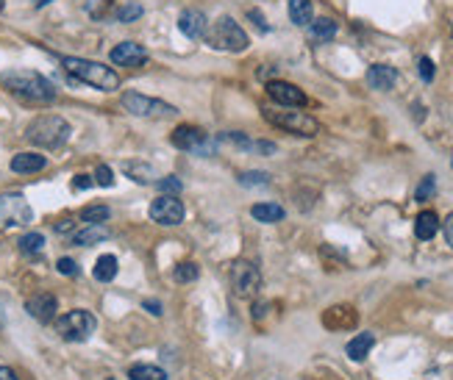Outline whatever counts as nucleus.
Returning a JSON list of instances; mask_svg holds the SVG:
<instances>
[{
	"label": "nucleus",
	"mask_w": 453,
	"mask_h": 380,
	"mask_svg": "<svg viewBox=\"0 0 453 380\" xmlns=\"http://www.w3.org/2000/svg\"><path fill=\"white\" fill-rule=\"evenodd\" d=\"M117 258L114 255H100L95 261V269H92V275H95V281L100 284H111L114 278H117Z\"/></svg>",
	"instance_id": "obj_25"
},
{
	"label": "nucleus",
	"mask_w": 453,
	"mask_h": 380,
	"mask_svg": "<svg viewBox=\"0 0 453 380\" xmlns=\"http://www.w3.org/2000/svg\"><path fill=\"white\" fill-rule=\"evenodd\" d=\"M264 311H267V303H256V306H253V319H261Z\"/></svg>",
	"instance_id": "obj_46"
},
{
	"label": "nucleus",
	"mask_w": 453,
	"mask_h": 380,
	"mask_svg": "<svg viewBox=\"0 0 453 380\" xmlns=\"http://www.w3.org/2000/svg\"><path fill=\"white\" fill-rule=\"evenodd\" d=\"M48 3H53V0H33V6H36V9H42V6H48Z\"/></svg>",
	"instance_id": "obj_47"
},
{
	"label": "nucleus",
	"mask_w": 453,
	"mask_h": 380,
	"mask_svg": "<svg viewBox=\"0 0 453 380\" xmlns=\"http://www.w3.org/2000/svg\"><path fill=\"white\" fill-rule=\"evenodd\" d=\"M395 84H398V69H395V67H389V64H373V67L367 69V86H370V89L389 92Z\"/></svg>",
	"instance_id": "obj_17"
},
{
	"label": "nucleus",
	"mask_w": 453,
	"mask_h": 380,
	"mask_svg": "<svg viewBox=\"0 0 453 380\" xmlns=\"http://www.w3.org/2000/svg\"><path fill=\"white\" fill-rule=\"evenodd\" d=\"M142 306H145V311H151L153 317H162V314H164V311H162V303H159V300H145Z\"/></svg>",
	"instance_id": "obj_40"
},
{
	"label": "nucleus",
	"mask_w": 453,
	"mask_h": 380,
	"mask_svg": "<svg viewBox=\"0 0 453 380\" xmlns=\"http://www.w3.org/2000/svg\"><path fill=\"white\" fill-rule=\"evenodd\" d=\"M111 217V208L109 206H103V203H95V206H87V208H81V220L84 222H106Z\"/></svg>",
	"instance_id": "obj_29"
},
{
	"label": "nucleus",
	"mask_w": 453,
	"mask_h": 380,
	"mask_svg": "<svg viewBox=\"0 0 453 380\" xmlns=\"http://www.w3.org/2000/svg\"><path fill=\"white\" fill-rule=\"evenodd\" d=\"M359 314L354 306H331L323 314V325L328 330H348V328H356Z\"/></svg>",
	"instance_id": "obj_16"
},
{
	"label": "nucleus",
	"mask_w": 453,
	"mask_h": 380,
	"mask_svg": "<svg viewBox=\"0 0 453 380\" xmlns=\"http://www.w3.org/2000/svg\"><path fill=\"white\" fill-rule=\"evenodd\" d=\"M0 11H3V0H0Z\"/></svg>",
	"instance_id": "obj_48"
},
{
	"label": "nucleus",
	"mask_w": 453,
	"mask_h": 380,
	"mask_svg": "<svg viewBox=\"0 0 453 380\" xmlns=\"http://www.w3.org/2000/svg\"><path fill=\"white\" fill-rule=\"evenodd\" d=\"M373 347H376V336H373V333H359V336H354V339L348 342L345 352H348L351 361H364Z\"/></svg>",
	"instance_id": "obj_21"
},
{
	"label": "nucleus",
	"mask_w": 453,
	"mask_h": 380,
	"mask_svg": "<svg viewBox=\"0 0 453 380\" xmlns=\"http://www.w3.org/2000/svg\"><path fill=\"white\" fill-rule=\"evenodd\" d=\"M0 84L14 97H20L26 103L42 106V103H53L56 100V86L45 75H39L33 69H6L0 75Z\"/></svg>",
	"instance_id": "obj_1"
},
{
	"label": "nucleus",
	"mask_w": 453,
	"mask_h": 380,
	"mask_svg": "<svg viewBox=\"0 0 453 380\" xmlns=\"http://www.w3.org/2000/svg\"><path fill=\"white\" fill-rule=\"evenodd\" d=\"M197 275H200L197 264H192V261H184V264H178V267H175V272H173V281H175V284H192V281H197Z\"/></svg>",
	"instance_id": "obj_28"
},
{
	"label": "nucleus",
	"mask_w": 453,
	"mask_h": 380,
	"mask_svg": "<svg viewBox=\"0 0 453 380\" xmlns=\"http://www.w3.org/2000/svg\"><path fill=\"white\" fill-rule=\"evenodd\" d=\"M231 284H234V291L239 297H253L261 289L259 269L251 261H234L231 264Z\"/></svg>",
	"instance_id": "obj_10"
},
{
	"label": "nucleus",
	"mask_w": 453,
	"mask_h": 380,
	"mask_svg": "<svg viewBox=\"0 0 453 380\" xmlns=\"http://www.w3.org/2000/svg\"><path fill=\"white\" fill-rule=\"evenodd\" d=\"M170 142H173L178 150H190V153H200V156H206L209 147H212L209 133L197 125H178L170 133Z\"/></svg>",
	"instance_id": "obj_9"
},
{
	"label": "nucleus",
	"mask_w": 453,
	"mask_h": 380,
	"mask_svg": "<svg viewBox=\"0 0 453 380\" xmlns=\"http://www.w3.org/2000/svg\"><path fill=\"white\" fill-rule=\"evenodd\" d=\"M95 184L97 186H114V172H111V167H106V164H100V167H97Z\"/></svg>",
	"instance_id": "obj_35"
},
{
	"label": "nucleus",
	"mask_w": 453,
	"mask_h": 380,
	"mask_svg": "<svg viewBox=\"0 0 453 380\" xmlns=\"http://www.w3.org/2000/svg\"><path fill=\"white\" fill-rule=\"evenodd\" d=\"M253 150H259L264 156H273V153H275V145H273V142H256Z\"/></svg>",
	"instance_id": "obj_42"
},
{
	"label": "nucleus",
	"mask_w": 453,
	"mask_h": 380,
	"mask_svg": "<svg viewBox=\"0 0 453 380\" xmlns=\"http://www.w3.org/2000/svg\"><path fill=\"white\" fill-rule=\"evenodd\" d=\"M309 26H312V36H315L317 42H331V39L337 36V23H334L331 17H320V20H312Z\"/></svg>",
	"instance_id": "obj_27"
},
{
	"label": "nucleus",
	"mask_w": 453,
	"mask_h": 380,
	"mask_svg": "<svg viewBox=\"0 0 453 380\" xmlns=\"http://www.w3.org/2000/svg\"><path fill=\"white\" fill-rule=\"evenodd\" d=\"M267 95H270V100H275L278 106H287V108H303L309 103L303 89L290 84V81H270L267 84Z\"/></svg>",
	"instance_id": "obj_12"
},
{
	"label": "nucleus",
	"mask_w": 453,
	"mask_h": 380,
	"mask_svg": "<svg viewBox=\"0 0 453 380\" xmlns=\"http://www.w3.org/2000/svg\"><path fill=\"white\" fill-rule=\"evenodd\" d=\"M142 17V6L139 3H129V6H123L120 11H117V20L120 23H133V20H139Z\"/></svg>",
	"instance_id": "obj_33"
},
{
	"label": "nucleus",
	"mask_w": 453,
	"mask_h": 380,
	"mask_svg": "<svg viewBox=\"0 0 453 380\" xmlns=\"http://www.w3.org/2000/svg\"><path fill=\"white\" fill-rule=\"evenodd\" d=\"M290 20L295 26H309L315 20V3L312 0H290Z\"/></svg>",
	"instance_id": "obj_24"
},
{
	"label": "nucleus",
	"mask_w": 453,
	"mask_h": 380,
	"mask_svg": "<svg viewBox=\"0 0 453 380\" xmlns=\"http://www.w3.org/2000/svg\"><path fill=\"white\" fill-rule=\"evenodd\" d=\"M17 245H20V250H23V253H28V255L39 253V250L45 247V236H42V233H26Z\"/></svg>",
	"instance_id": "obj_31"
},
{
	"label": "nucleus",
	"mask_w": 453,
	"mask_h": 380,
	"mask_svg": "<svg viewBox=\"0 0 453 380\" xmlns=\"http://www.w3.org/2000/svg\"><path fill=\"white\" fill-rule=\"evenodd\" d=\"M148 214H151V220L159 222V225H181L187 211H184V203L175 194H159L151 203Z\"/></svg>",
	"instance_id": "obj_11"
},
{
	"label": "nucleus",
	"mask_w": 453,
	"mask_h": 380,
	"mask_svg": "<svg viewBox=\"0 0 453 380\" xmlns=\"http://www.w3.org/2000/svg\"><path fill=\"white\" fill-rule=\"evenodd\" d=\"M84 9H87V14H89V17L100 20V17H106V11L111 9V0H87V3H84Z\"/></svg>",
	"instance_id": "obj_32"
},
{
	"label": "nucleus",
	"mask_w": 453,
	"mask_h": 380,
	"mask_svg": "<svg viewBox=\"0 0 453 380\" xmlns=\"http://www.w3.org/2000/svg\"><path fill=\"white\" fill-rule=\"evenodd\" d=\"M70 123L59 114H42L28 123L26 128V139L36 145V147H48V150H56L62 147L67 139H70Z\"/></svg>",
	"instance_id": "obj_3"
},
{
	"label": "nucleus",
	"mask_w": 453,
	"mask_h": 380,
	"mask_svg": "<svg viewBox=\"0 0 453 380\" xmlns=\"http://www.w3.org/2000/svg\"><path fill=\"white\" fill-rule=\"evenodd\" d=\"M33 220V211L23 194H0V228H20Z\"/></svg>",
	"instance_id": "obj_8"
},
{
	"label": "nucleus",
	"mask_w": 453,
	"mask_h": 380,
	"mask_svg": "<svg viewBox=\"0 0 453 380\" xmlns=\"http://www.w3.org/2000/svg\"><path fill=\"white\" fill-rule=\"evenodd\" d=\"M248 17H251V20H253V23L259 26L261 31H267V23H264V17H261V11H256V9H251V11H248Z\"/></svg>",
	"instance_id": "obj_43"
},
{
	"label": "nucleus",
	"mask_w": 453,
	"mask_h": 380,
	"mask_svg": "<svg viewBox=\"0 0 453 380\" xmlns=\"http://www.w3.org/2000/svg\"><path fill=\"white\" fill-rule=\"evenodd\" d=\"M251 217L259 222H267V225H273V222H281L287 217V211L278 206V203H256L253 208H251Z\"/></svg>",
	"instance_id": "obj_23"
},
{
	"label": "nucleus",
	"mask_w": 453,
	"mask_h": 380,
	"mask_svg": "<svg viewBox=\"0 0 453 380\" xmlns=\"http://www.w3.org/2000/svg\"><path fill=\"white\" fill-rule=\"evenodd\" d=\"M209 28V20L200 9H184L178 14V31L184 33L187 39H203V33Z\"/></svg>",
	"instance_id": "obj_15"
},
{
	"label": "nucleus",
	"mask_w": 453,
	"mask_h": 380,
	"mask_svg": "<svg viewBox=\"0 0 453 380\" xmlns=\"http://www.w3.org/2000/svg\"><path fill=\"white\" fill-rule=\"evenodd\" d=\"M156 186H159L164 194H178V191L184 189V186H181V181H178L175 175H170V178H159V181H156Z\"/></svg>",
	"instance_id": "obj_36"
},
{
	"label": "nucleus",
	"mask_w": 453,
	"mask_h": 380,
	"mask_svg": "<svg viewBox=\"0 0 453 380\" xmlns=\"http://www.w3.org/2000/svg\"><path fill=\"white\" fill-rule=\"evenodd\" d=\"M103 239H109V228L103 222H92L84 230L72 233V245H78V247H92V245L103 242Z\"/></svg>",
	"instance_id": "obj_19"
},
{
	"label": "nucleus",
	"mask_w": 453,
	"mask_h": 380,
	"mask_svg": "<svg viewBox=\"0 0 453 380\" xmlns=\"http://www.w3.org/2000/svg\"><path fill=\"white\" fill-rule=\"evenodd\" d=\"M65 72H70L72 78H78L81 84H89L100 92H114L120 89V75L100 62H89V59H78V56H65L62 59Z\"/></svg>",
	"instance_id": "obj_2"
},
{
	"label": "nucleus",
	"mask_w": 453,
	"mask_h": 380,
	"mask_svg": "<svg viewBox=\"0 0 453 380\" xmlns=\"http://www.w3.org/2000/svg\"><path fill=\"white\" fill-rule=\"evenodd\" d=\"M203 39H206L209 48L226 50V53H242L251 45L248 33L242 31V26L236 20H231V17H220L214 26H209L206 33H203Z\"/></svg>",
	"instance_id": "obj_4"
},
{
	"label": "nucleus",
	"mask_w": 453,
	"mask_h": 380,
	"mask_svg": "<svg viewBox=\"0 0 453 380\" xmlns=\"http://www.w3.org/2000/svg\"><path fill=\"white\" fill-rule=\"evenodd\" d=\"M97 328L95 314H89L87 308H75V311H67L65 317L56 319V330L65 342H87Z\"/></svg>",
	"instance_id": "obj_6"
},
{
	"label": "nucleus",
	"mask_w": 453,
	"mask_h": 380,
	"mask_svg": "<svg viewBox=\"0 0 453 380\" xmlns=\"http://www.w3.org/2000/svg\"><path fill=\"white\" fill-rule=\"evenodd\" d=\"M56 308H59V303H56V297H53L50 291H39V294H33V297L26 300L28 317H33L36 322H42V325H48V322L56 319Z\"/></svg>",
	"instance_id": "obj_14"
},
{
	"label": "nucleus",
	"mask_w": 453,
	"mask_h": 380,
	"mask_svg": "<svg viewBox=\"0 0 453 380\" xmlns=\"http://www.w3.org/2000/svg\"><path fill=\"white\" fill-rule=\"evenodd\" d=\"M123 108L133 117H148V120H170L178 114V108L173 103H164L156 97H145L139 92H126L123 95Z\"/></svg>",
	"instance_id": "obj_7"
},
{
	"label": "nucleus",
	"mask_w": 453,
	"mask_h": 380,
	"mask_svg": "<svg viewBox=\"0 0 453 380\" xmlns=\"http://www.w3.org/2000/svg\"><path fill=\"white\" fill-rule=\"evenodd\" d=\"M442 228H445V242L451 245V250H453V214L445 217V225H442Z\"/></svg>",
	"instance_id": "obj_41"
},
{
	"label": "nucleus",
	"mask_w": 453,
	"mask_h": 380,
	"mask_svg": "<svg viewBox=\"0 0 453 380\" xmlns=\"http://www.w3.org/2000/svg\"><path fill=\"white\" fill-rule=\"evenodd\" d=\"M417 69H420V78L425 84H431L434 81V62L428 59V56H422L420 62H417Z\"/></svg>",
	"instance_id": "obj_38"
},
{
	"label": "nucleus",
	"mask_w": 453,
	"mask_h": 380,
	"mask_svg": "<svg viewBox=\"0 0 453 380\" xmlns=\"http://www.w3.org/2000/svg\"><path fill=\"white\" fill-rule=\"evenodd\" d=\"M123 169H126V175L133 178L136 184H156V181H159L156 167H153V164H148V161H126V164H123Z\"/></svg>",
	"instance_id": "obj_20"
},
{
	"label": "nucleus",
	"mask_w": 453,
	"mask_h": 380,
	"mask_svg": "<svg viewBox=\"0 0 453 380\" xmlns=\"http://www.w3.org/2000/svg\"><path fill=\"white\" fill-rule=\"evenodd\" d=\"M434 189H437V178H434V175H425V178H422V184L420 186H417V191H415V200H428V197H431V194H434Z\"/></svg>",
	"instance_id": "obj_34"
},
{
	"label": "nucleus",
	"mask_w": 453,
	"mask_h": 380,
	"mask_svg": "<svg viewBox=\"0 0 453 380\" xmlns=\"http://www.w3.org/2000/svg\"><path fill=\"white\" fill-rule=\"evenodd\" d=\"M0 380H20V378H17V375H14L9 367H3V364H0Z\"/></svg>",
	"instance_id": "obj_45"
},
{
	"label": "nucleus",
	"mask_w": 453,
	"mask_h": 380,
	"mask_svg": "<svg viewBox=\"0 0 453 380\" xmlns=\"http://www.w3.org/2000/svg\"><path fill=\"white\" fill-rule=\"evenodd\" d=\"M109 59L117 64V67L136 69V67H142V64L148 62V50H145L142 45H136V42H120V45L111 48Z\"/></svg>",
	"instance_id": "obj_13"
},
{
	"label": "nucleus",
	"mask_w": 453,
	"mask_h": 380,
	"mask_svg": "<svg viewBox=\"0 0 453 380\" xmlns=\"http://www.w3.org/2000/svg\"><path fill=\"white\" fill-rule=\"evenodd\" d=\"M45 167H48V159L39 156V153H17L11 159V172H17V175H31V172H39Z\"/></svg>",
	"instance_id": "obj_18"
},
{
	"label": "nucleus",
	"mask_w": 453,
	"mask_h": 380,
	"mask_svg": "<svg viewBox=\"0 0 453 380\" xmlns=\"http://www.w3.org/2000/svg\"><path fill=\"white\" fill-rule=\"evenodd\" d=\"M131 380H167V372L162 367H153V364H136L129 369Z\"/></svg>",
	"instance_id": "obj_26"
},
{
	"label": "nucleus",
	"mask_w": 453,
	"mask_h": 380,
	"mask_svg": "<svg viewBox=\"0 0 453 380\" xmlns=\"http://www.w3.org/2000/svg\"><path fill=\"white\" fill-rule=\"evenodd\" d=\"M92 184H95V181H92V178H89V175H75V178H72V189H75V191H84V189H89V186H92Z\"/></svg>",
	"instance_id": "obj_39"
},
{
	"label": "nucleus",
	"mask_w": 453,
	"mask_h": 380,
	"mask_svg": "<svg viewBox=\"0 0 453 380\" xmlns=\"http://www.w3.org/2000/svg\"><path fill=\"white\" fill-rule=\"evenodd\" d=\"M53 228H56V233H70V230L75 228V222H72V220H62V222H56Z\"/></svg>",
	"instance_id": "obj_44"
},
{
	"label": "nucleus",
	"mask_w": 453,
	"mask_h": 380,
	"mask_svg": "<svg viewBox=\"0 0 453 380\" xmlns=\"http://www.w3.org/2000/svg\"><path fill=\"white\" fill-rule=\"evenodd\" d=\"M261 114H264V120L270 123V125L281 128V130H287V133H295V136H306V139H312V136H317L320 133V123L312 117V114H306V111H295V108H261Z\"/></svg>",
	"instance_id": "obj_5"
},
{
	"label": "nucleus",
	"mask_w": 453,
	"mask_h": 380,
	"mask_svg": "<svg viewBox=\"0 0 453 380\" xmlns=\"http://www.w3.org/2000/svg\"><path fill=\"white\" fill-rule=\"evenodd\" d=\"M242 186H267L270 184V172H259V169H248V172H239L236 178Z\"/></svg>",
	"instance_id": "obj_30"
},
{
	"label": "nucleus",
	"mask_w": 453,
	"mask_h": 380,
	"mask_svg": "<svg viewBox=\"0 0 453 380\" xmlns=\"http://www.w3.org/2000/svg\"><path fill=\"white\" fill-rule=\"evenodd\" d=\"M437 230H440V217L434 211H420L417 220H415V236L420 242H428V239L437 236Z\"/></svg>",
	"instance_id": "obj_22"
},
{
	"label": "nucleus",
	"mask_w": 453,
	"mask_h": 380,
	"mask_svg": "<svg viewBox=\"0 0 453 380\" xmlns=\"http://www.w3.org/2000/svg\"><path fill=\"white\" fill-rule=\"evenodd\" d=\"M56 269L62 272V275H67V278H75L78 275V264L72 261V258H59V264H56Z\"/></svg>",
	"instance_id": "obj_37"
}]
</instances>
